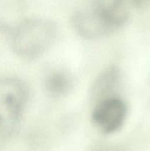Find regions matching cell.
Segmentation results:
<instances>
[{
    "mask_svg": "<svg viewBox=\"0 0 150 151\" xmlns=\"http://www.w3.org/2000/svg\"><path fill=\"white\" fill-rule=\"evenodd\" d=\"M57 35L55 23L46 19H24L10 34V47L19 57L35 59L45 53Z\"/></svg>",
    "mask_w": 150,
    "mask_h": 151,
    "instance_id": "cell-2",
    "label": "cell"
},
{
    "mask_svg": "<svg viewBox=\"0 0 150 151\" xmlns=\"http://www.w3.org/2000/svg\"><path fill=\"white\" fill-rule=\"evenodd\" d=\"M44 85L46 91L51 96L63 97L73 87V79L66 71H52L46 76Z\"/></svg>",
    "mask_w": 150,
    "mask_h": 151,
    "instance_id": "cell-7",
    "label": "cell"
},
{
    "mask_svg": "<svg viewBox=\"0 0 150 151\" xmlns=\"http://www.w3.org/2000/svg\"><path fill=\"white\" fill-rule=\"evenodd\" d=\"M146 1L147 0H130L131 2L136 7H141L146 2Z\"/></svg>",
    "mask_w": 150,
    "mask_h": 151,
    "instance_id": "cell-8",
    "label": "cell"
},
{
    "mask_svg": "<svg viewBox=\"0 0 150 151\" xmlns=\"http://www.w3.org/2000/svg\"><path fill=\"white\" fill-rule=\"evenodd\" d=\"M127 111L126 103L117 95H113L94 103L91 119L101 132L114 134L124 125Z\"/></svg>",
    "mask_w": 150,
    "mask_h": 151,
    "instance_id": "cell-4",
    "label": "cell"
},
{
    "mask_svg": "<svg viewBox=\"0 0 150 151\" xmlns=\"http://www.w3.org/2000/svg\"><path fill=\"white\" fill-rule=\"evenodd\" d=\"M24 11L23 0H0V33L10 35L24 19Z\"/></svg>",
    "mask_w": 150,
    "mask_h": 151,
    "instance_id": "cell-6",
    "label": "cell"
},
{
    "mask_svg": "<svg viewBox=\"0 0 150 151\" xmlns=\"http://www.w3.org/2000/svg\"><path fill=\"white\" fill-rule=\"evenodd\" d=\"M129 18L127 0H88L71 18L75 31L82 38L99 39L113 33Z\"/></svg>",
    "mask_w": 150,
    "mask_h": 151,
    "instance_id": "cell-1",
    "label": "cell"
},
{
    "mask_svg": "<svg viewBox=\"0 0 150 151\" xmlns=\"http://www.w3.org/2000/svg\"><path fill=\"white\" fill-rule=\"evenodd\" d=\"M120 80V70L116 66H112L104 69L93 83L90 93L93 103L116 95L115 92Z\"/></svg>",
    "mask_w": 150,
    "mask_h": 151,
    "instance_id": "cell-5",
    "label": "cell"
},
{
    "mask_svg": "<svg viewBox=\"0 0 150 151\" xmlns=\"http://www.w3.org/2000/svg\"><path fill=\"white\" fill-rule=\"evenodd\" d=\"M26 84L14 77L0 78V139L13 135L20 123L28 100Z\"/></svg>",
    "mask_w": 150,
    "mask_h": 151,
    "instance_id": "cell-3",
    "label": "cell"
}]
</instances>
